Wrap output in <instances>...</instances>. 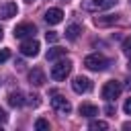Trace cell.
I'll return each mask as SVG.
<instances>
[{
  "label": "cell",
  "mask_w": 131,
  "mask_h": 131,
  "mask_svg": "<svg viewBox=\"0 0 131 131\" xmlns=\"http://www.w3.org/2000/svg\"><path fill=\"white\" fill-rule=\"evenodd\" d=\"M108 59L102 55V53H90V55H86L84 57V66L88 68V70H92V72H104L106 68H108Z\"/></svg>",
  "instance_id": "cell-1"
},
{
  "label": "cell",
  "mask_w": 131,
  "mask_h": 131,
  "mask_svg": "<svg viewBox=\"0 0 131 131\" xmlns=\"http://www.w3.org/2000/svg\"><path fill=\"white\" fill-rule=\"evenodd\" d=\"M121 90H123V84H121L119 80H108V82L102 86L100 94H102V98H104L106 102H113L115 98H119Z\"/></svg>",
  "instance_id": "cell-2"
},
{
  "label": "cell",
  "mask_w": 131,
  "mask_h": 131,
  "mask_svg": "<svg viewBox=\"0 0 131 131\" xmlns=\"http://www.w3.org/2000/svg\"><path fill=\"white\" fill-rule=\"evenodd\" d=\"M70 72H72V61L70 59H59L51 68V78L59 82V80H66L70 76Z\"/></svg>",
  "instance_id": "cell-3"
},
{
  "label": "cell",
  "mask_w": 131,
  "mask_h": 131,
  "mask_svg": "<svg viewBox=\"0 0 131 131\" xmlns=\"http://www.w3.org/2000/svg\"><path fill=\"white\" fill-rule=\"evenodd\" d=\"M117 4V0H84L82 8L88 12H98V10H108Z\"/></svg>",
  "instance_id": "cell-4"
},
{
  "label": "cell",
  "mask_w": 131,
  "mask_h": 131,
  "mask_svg": "<svg viewBox=\"0 0 131 131\" xmlns=\"http://www.w3.org/2000/svg\"><path fill=\"white\" fill-rule=\"evenodd\" d=\"M51 106H53V111L59 113V115H70V113H72V104H70V100H68L66 96H61V94H53V98H51Z\"/></svg>",
  "instance_id": "cell-5"
},
{
  "label": "cell",
  "mask_w": 131,
  "mask_h": 131,
  "mask_svg": "<svg viewBox=\"0 0 131 131\" xmlns=\"http://www.w3.org/2000/svg\"><path fill=\"white\" fill-rule=\"evenodd\" d=\"M39 49H41V45H39V41L33 39V37H29V39H25V41L20 43V53L27 55V57H35V55H39Z\"/></svg>",
  "instance_id": "cell-6"
},
{
  "label": "cell",
  "mask_w": 131,
  "mask_h": 131,
  "mask_svg": "<svg viewBox=\"0 0 131 131\" xmlns=\"http://www.w3.org/2000/svg\"><path fill=\"white\" fill-rule=\"evenodd\" d=\"M35 33H37V27L33 23H23V25L14 27V37L16 39H29V37H35Z\"/></svg>",
  "instance_id": "cell-7"
},
{
  "label": "cell",
  "mask_w": 131,
  "mask_h": 131,
  "mask_svg": "<svg viewBox=\"0 0 131 131\" xmlns=\"http://www.w3.org/2000/svg\"><path fill=\"white\" fill-rule=\"evenodd\" d=\"M72 90L78 92V94H84V92H90L92 90V82L86 78V76H76L74 82H72Z\"/></svg>",
  "instance_id": "cell-8"
},
{
  "label": "cell",
  "mask_w": 131,
  "mask_h": 131,
  "mask_svg": "<svg viewBox=\"0 0 131 131\" xmlns=\"http://www.w3.org/2000/svg\"><path fill=\"white\" fill-rule=\"evenodd\" d=\"M16 12H18V6L14 4V2H2L0 4V18H12V16H16Z\"/></svg>",
  "instance_id": "cell-9"
},
{
  "label": "cell",
  "mask_w": 131,
  "mask_h": 131,
  "mask_svg": "<svg viewBox=\"0 0 131 131\" xmlns=\"http://www.w3.org/2000/svg\"><path fill=\"white\" fill-rule=\"evenodd\" d=\"M29 82H31L33 86H43V84H45V74H43V70H41V68H33V70L29 72Z\"/></svg>",
  "instance_id": "cell-10"
},
{
  "label": "cell",
  "mask_w": 131,
  "mask_h": 131,
  "mask_svg": "<svg viewBox=\"0 0 131 131\" xmlns=\"http://www.w3.org/2000/svg\"><path fill=\"white\" fill-rule=\"evenodd\" d=\"M45 20H47L49 25H57V23H61V20H63V12H61V8H49V10L45 12Z\"/></svg>",
  "instance_id": "cell-11"
},
{
  "label": "cell",
  "mask_w": 131,
  "mask_h": 131,
  "mask_svg": "<svg viewBox=\"0 0 131 131\" xmlns=\"http://www.w3.org/2000/svg\"><path fill=\"white\" fill-rule=\"evenodd\" d=\"M25 102H27V100H25V96H23V92H20V90H16V92H10V94H8V104H10V106H14V108H16V106H23Z\"/></svg>",
  "instance_id": "cell-12"
},
{
  "label": "cell",
  "mask_w": 131,
  "mask_h": 131,
  "mask_svg": "<svg viewBox=\"0 0 131 131\" xmlns=\"http://www.w3.org/2000/svg\"><path fill=\"white\" fill-rule=\"evenodd\" d=\"M61 57H66V49L63 47H53V49L47 51V61H57Z\"/></svg>",
  "instance_id": "cell-13"
},
{
  "label": "cell",
  "mask_w": 131,
  "mask_h": 131,
  "mask_svg": "<svg viewBox=\"0 0 131 131\" xmlns=\"http://www.w3.org/2000/svg\"><path fill=\"white\" fill-rule=\"evenodd\" d=\"M80 115H82V117H96V115H98V108H96L94 104L84 102V104H80Z\"/></svg>",
  "instance_id": "cell-14"
},
{
  "label": "cell",
  "mask_w": 131,
  "mask_h": 131,
  "mask_svg": "<svg viewBox=\"0 0 131 131\" xmlns=\"http://www.w3.org/2000/svg\"><path fill=\"white\" fill-rule=\"evenodd\" d=\"M117 14H106V16H96L94 18V23L98 25V27H106V25H113V23H117Z\"/></svg>",
  "instance_id": "cell-15"
},
{
  "label": "cell",
  "mask_w": 131,
  "mask_h": 131,
  "mask_svg": "<svg viewBox=\"0 0 131 131\" xmlns=\"http://www.w3.org/2000/svg\"><path fill=\"white\" fill-rule=\"evenodd\" d=\"M80 33H82L80 25H70V27L66 29V39H70V41H76Z\"/></svg>",
  "instance_id": "cell-16"
},
{
  "label": "cell",
  "mask_w": 131,
  "mask_h": 131,
  "mask_svg": "<svg viewBox=\"0 0 131 131\" xmlns=\"http://www.w3.org/2000/svg\"><path fill=\"white\" fill-rule=\"evenodd\" d=\"M88 127H90L92 131H98V129H102V131H104V129H108V123H106V121H92Z\"/></svg>",
  "instance_id": "cell-17"
},
{
  "label": "cell",
  "mask_w": 131,
  "mask_h": 131,
  "mask_svg": "<svg viewBox=\"0 0 131 131\" xmlns=\"http://www.w3.org/2000/svg\"><path fill=\"white\" fill-rule=\"evenodd\" d=\"M27 104L29 106H39L41 104V96L39 94H29L27 96Z\"/></svg>",
  "instance_id": "cell-18"
},
{
  "label": "cell",
  "mask_w": 131,
  "mask_h": 131,
  "mask_svg": "<svg viewBox=\"0 0 131 131\" xmlns=\"http://www.w3.org/2000/svg\"><path fill=\"white\" fill-rule=\"evenodd\" d=\"M35 129H39V131L49 129V121H45V119H37V121H35Z\"/></svg>",
  "instance_id": "cell-19"
},
{
  "label": "cell",
  "mask_w": 131,
  "mask_h": 131,
  "mask_svg": "<svg viewBox=\"0 0 131 131\" xmlns=\"http://www.w3.org/2000/svg\"><path fill=\"white\" fill-rule=\"evenodd\" d=\"M123 53L131 57V37H127V39L123 41Z\"/></svg>",
  "instance_id": "cell-20"
},
{
  "label": "cell",
  "mask_w": 131,
  "mask_h": 131,
  "mask_svg": "<svg viewBox=\"0 0 131 131\" xmlns=\"http://www.w3.org/2000/svg\"><path fill=\"white\" fill-rule=\"evenodd\" d=\"M45 39H47V43H55V41L59 39V35H57L55 31H49V33H45Z\"/></svg>",
  "instance_id": "cell-21"
},
{
  "label": "cell",
  "mask_w": 131,
  "mask_h": 131,
  "mask_svg": "<svg viewBox=\"0 0 131 131\" xmlns=\"http://www.w3.org/2000/svg\"><path fill=\"white\" fill-rule=\"evenodd\" d=\"M8 57H10V51H8V49H2V51H0V63H4Z\"/></svg>",
  "instance_id": "cell-22"
},
{
  "label": "cell",
  "mask_w": 131,
  "mask_h": 131,
  "mask_svg": "<svg viewBox=\"0 0 131 131\" xmlns=\"http://www.w3.org/2000/svg\"><path fill=\"white\" fill-rule=\"evenodd\" d=\"M123 111H125L127 115H131V96L125 100V104H123Z\"/></svg>",
  "instance_id": "cell-23"
},
{
  "label": "cell",
  "mask_w": 131,
  "mask_h": 131,
  "mask_svg": "<svg viewBox=\"0 0 131 131\" xmlns=\"http://www.w3.org/2000/svg\"><path fill=\"white\" fill-rule=\"evenodd\" d=\"M104 113H106L108 117H113V115H115V106H113V104H106V106H104Z\"/></svg>",
  "instance_id": "cell-24"
},
{
  "label": "cell",
  "mask_w": 131,
  "mask_h": 131,
  "mask_svg": "<svg viewBox=\"0 0 131 131\" xmlns=\"http://www.w3.org/2000/svg\"><path fill=\"white\" fill-rule=\"evenodd\" d=\"M6 121H8V115L4 108H0V123H6Z\"/></svg>",
  "instance_id": "cell-25"
},
{
  "label": "cell",
  "mask_w": 131,
  "mask_h": 131,
  "mask_svg": "<svg viewBox=\"0 0 131 131\" xmlns=\"http://www.w3.org/2000/svg\"><path fill=\"white\" fill-rule=\"evenodd\" d=\"M127 88H129V90H131V80H127Z\"/></svg>",
  "instance_id": "cell-26"
},
{
  "label": "cell",
  "mask_w": 131,
  "mask_h": 131,
  "mask_svg": "<svg viewBox=\"0 0 131 131\" xmlns=\"http://www.w3.org/2000/svg\"><path fill=\"white\" fill-rule=\"evenodd\" d=\"M2 37H4V31H2V29H0V39H2Z\"/></svg>",
  "instance_id": "cell-27"
},
{
  "label": "cell",
  "mask_w": 131,
  "mask_h": 131,
  "mask_svg": "<svg viewBox=\"0 0 131 131\" xmlns=\"http://www.w3.org/2000/svg\"><path fill=\"white\" fill-rule=\"evenodd\" d=\"M27 2H33V0H27Z\"/></svg>",
  "instance_id": "cell-28"
},
{
  "label": "cell",
  "mask_w": 131,
  "mask_h": 131,
  "mask_svg": "<svg viewBox=\"0 0 131 131\" xmlns=\"http://www.w3.org/2000/svg\"><path fill=\"white\" fill-rule=\"evenodd\" d=\"M129 68H131V63H129Z\"/></svg>",
  "instance_id": "cell-29"
},
{
  "label": "cell",
  "mask_w": 131,
  "mask_h": 131,
  "mask_svg": "<svg viewBox=\"0 0 131 131\" xmlns=\"http://www.w3.org/2000/svg\"><path fill=\"white\" fill-rule=\"evenodd\" d=\"M129 2H131V0H129Z\"/></svg>",
  "instance_id": "cell-30"
}]
</instances>
